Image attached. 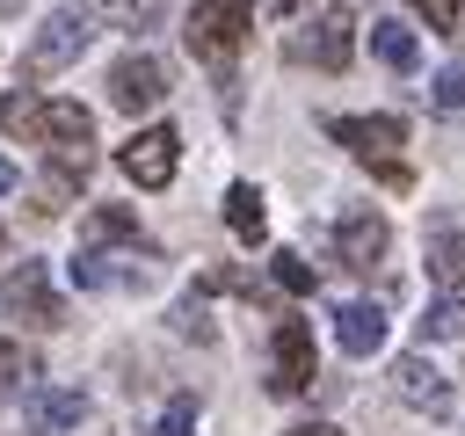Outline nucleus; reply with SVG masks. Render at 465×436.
Returning <instances> with one entry per match:
<instances>
[{
  "instance_id": "18",
  "label": "nucleus",
  "mask_w": 465,
  "mask_h": 436,
  "mask_svg": "<svg viewBox=\"0 0 465 436\" xmlns=\"http://www.w3.org/2000/svg\"><path fill=\"white\" fill-rule=\"evenodd\" d=\"M29 407H36V421H44V429H80V414H87V400H80V392H36Z\"/></svg>"
},
{
  "instance_id": "2",
  "label": "nucleus",
  "mask_w": 465,
  "mask_h": 436,
  "mask_svg": "<svg viewBox=\"0 0 465 436\" xmlns=\"http://www.w3.org/2000/svg\"><path fill=\"white\" fill-rule=\"evenodd\" d=\"M87 44H94V15H87V7H51V15L36 22V36H29V51H22V73H29V80H51V73H65Z\"/></svg>"
},
{
  "instance_id": "7",
  "label": "nucleus",
  "mask_w": 465,
  "mask_h": 436,
  "mask_svg": "<svg viewBox=\"0 0 465 436\" xmlns=\"http://www.w3.org/2000/svg\"><path fill=\"white\" fill-rule=\"evenodd\" d=\"M0 305L15 320H29V327H65V298L51 291V269L44 262H15L7 283H0Z\"/></svg>"
},
{
  "instance_id": "29",
  "label": "nucleus",
  "mask_w": 465,
  "mask_h": 436,
  "mask_svg": "<svg viewBox=\"0 0 465 436\" xmlns=\"http://www.w3.org/2000/svg\"><path fill=\"white\" fill-rule=\"evenodd\" d=\"M276 7H283V15H298V7H305V0H276Z\"/></svg>"
},
{
  "instance_id": "25",
  "label": "nucleus",
  "mask_w": 465,
  "mask_h": 436,
  "mask_svg": "<svg viewBox=\"0 0 465 436\" xmlns=\"http://www.w3.org/2000/svg\"><path fill=\"white\" fill-rule=\"evenodd\" d=\"M15 378H36V356H22V342H0V385Z\"/></svg>"
},
{
  "instance_id": "26",
  "label": "nucleus",
  "mask_w": 465,
  "mask_h": 436,
  "mask_svg": "<svg viewBox=\"0 0 465 436\" xmlns=\"http://www.w3.org/2000/svg\"><path fill=\"white\" fill-rule=\"evenodd\" d=\"M196 291H240V298H254V276H247V269H211Z\"/></svg>"
},
{
  "instance_id": "3",
  "label": "nucleus",
  "mask_w": 465,
  "mask_h": 436,
  "mask_svg": "<svg viewBox=\"0 0 465 436\" xmlns=\"http://www.w3.org/2000/svg\"><path fill=\"white\" fill-rule=\"evenodd\" d=\"M247 29H254V0H196V7H189V22H182L189 51H196V58H211V65H225V58L247 44Z\"/></svg>"
},
{
  "instance_id": "9",
  "label": "nucleus",
  "mask_w": 465,
  "mask_h": 436,
  "mask_svg": "<svg viewBox=\"0 0 465 436\" xmlns=\"http://www.w3.org/2000/svg\"><path fill=\"white\" fill-rule=\"evenodd\" d=\"M392 400H400V407H414V414H450V378L429 363V349L392 356Z\"/></svg>"
},
{
  "instance_id": "15",
  "label": "nucleus",
  "mask_w": 465,
  "mask_h": 436,
  "mask_svg": "<svg viewBox=\"0 0 465 436\" xmlns=\"http://www.w3.org/2000/svg\"><path fill=\"white\" fill-rule=\"evenodd\" d=\"M371 58L392 65V73H414V65H421V44H414L407 22H371Z\"/></svg>"
},
{
  "instance_id": "1",
  "label": "nucleus",
  "mask_w": 465,
  "mask_h": 436,
  "mask_svg": "<svg viewBox=\"0 0 465 436\" xmlns=\"http://www.w3.org/2000/svg\"><path fill=\"white\" fill-rule=\"evenodd\" d=\"M327 138L349 145L363 167H378V182H392V189L414 182V167L400 160V145H407V124L400 116H327Z\"/></svg>"
},
{
  "instance_id": "8",
  "label": "nucleus",
  "mask_w": 465,
  "mask_h": 436,
  "mask_svg": "<svg viewBox=\"0 0 465 436\" xmlns=\"http://www.w3.org/2000/svg\"><path fill=\"white\" fill-rule=\"evenodd\" d=\"M109 102H116L124 116L160 109V102H167V65H160L153 51H124V58L109 65Z\"/></svg>"
},
{
  "instance_id": "13",
  "label": "nucleus",
  "mask_w": 465,
  "mask_h": 436,
  "mask_svg": "<svg viewBox=\"0 0 465 436\" xmlns=\"http://www.w3.org/2000/svg\"><path fill=\"white\" fill-rule=\"evenodd\" d=\"M334 342H341L349 356H378V349H385V305H371V298L341 305V312H334Z\"/></svg>"
},
{
  "instance_id": "5",
  "label": "nucleus",
  "mask_w": 465,
  "mask_h": 436,
  "mask_svg": "<svg viewBox=\"0 0 465 436\" xmlns=\"http://www.w3.org/2000/svg\"><path fill=\"white\" fill-rule=\"evenodd\" d=\"M312 378H320L312 327H305V320H276V334H269V392L291 400V392H305Z\"/></svg>"
},
{
  "instance_id": "10",
  "label": "nucleus",
  "mask_w": 465,
  "mask_h": 436,
  "mask_svg": "<svg viewBox=\"0 0 465 436\" xmlns=\"http://www.w3.org/2000/svg\"><path fill=\"white\" fill-rule=\"evenodd\" d=\"M334 254H341L349 269H378V262L392 254L385 211H341V218H334Z\"/></svg>"
},
{
  "instance_id": "11",
  "label": "nucleus",
  "mask_w": 465,
  "mask_h": 436,
  "mask_svg": "<svg viewBox=\"0 0 465 436\" xmlns=\"http://www.w3.org/2000/svg\"><path fill=\"white\" fill-rule=\"evenodd\" d=\"M29 138H36L44 153H58V145H94V116H87L80 102H36Z\"/></svg>"
},
{
  "instance_id": "23",
  "label": "nucleus",
  "mask_w": 465,
  "mask_h": 436,
  "mask_svg": "<svg viewBox=\"0 0 465 436\" xmlns=\"http://www.w3.org/2000/svg\"><path fill=\"white\" fill-rule=\"evenodd\" d=\"M414 15H429V29H436V36H450V29H458V15H465V0H414Z\"/></svg>"
},
{
  "instance_id": "27",
  "label": "nucleus",
  "mask_w": 465,
  "mask_h": 436,
  "mask_svg": "<svg viewBox=\"0 0 465 436\" xmlns=\"http://www.w3.org/2000/svg\"><path fill=\"white\" fill-rule=\"evenodd\" d=\"M7 189H22V167H15V160H0V196H7Z\"/></svg>"
},
{
  "instance_id": "4",
  "label": "nucleus",
  "mask_w": 465,
  "mask_h": 436,
  "mask_svg": "<svg viewBox=\"0 0 465 436\" xmlns=\"http://www.w3.org/2000/svg\"><path fill=\"white\" fill-rule=\"evenodd\" d=\"M116 167H124L138 189H167L174 167H182V131H174V124H145V131H131V138L116 145Z\"/></svg>"
},
{
  "instance_id": "17",
  "label": "nucleus",
  "mask_w": 465,
  "mask_h": 436,
  "mask_svg": "<svg viewBox=\"0 0 465 436\" xmlns=\"http://www.w3.org/2000/svg\"><path fill=\"white\" fill-rule=\"evenodd\" d=\"M80 233H87V247H102V240H138V211H124V203H94Z\"/></svg>"
},
{
  "instance_id": "19",
  "label": "nucleus",
  "mask_w": 465,
  "mask_h": 436,
  "mask_svg": "<svg viewBox=\"0 0 465 436\" xmlns=\"http://www.w3.org/2000/svg\"><path fill=\"white\" fill-rule=\"evenodd\" d=\"M269 276H276L291 298H305V291L320 283V276H312V262H305V254H291V247H276V254H269Z\"/></svg>"
},
{
  "instance_id": "6",
  "label": "nucleus",
  "mask_w": 465,
  "mask_h": 436,
  "mask_svg": "<svg viewBox=\"0 0 465 436\" xmlns=\"http://www.w3.org/2000/svg\"><path fill=\"white\" fill-rule=\"evenodd\" d=\"M421 254H429V276H436L450 298H465V203L429 211V225H421Z\"/></svg>"
},
{
  "instance_id": "28",
  "label": "nucleus",
  "mask_w": 465,
  "mask_h": 436,
  "mask_svg": "<svg viewBox=\"0 0 465 436\" xmlns=\"http://www.w3.org/2000/svg\"><path fill=\"white\" fill-rule=\"evenodd\" d=\"M291 436H341V429H334V421H298Z\"/></svg>"
},
{
  "instance_id": "16",
  "label": "nucleus",
  "mask_w": 465,
  "mask_h": 436,
  "mask_svg": "<svg viewBox=\"0 0 465 436\" xmlns=\"http://www.w3.org/2000/svg\"><path fill=\"white\" fill-rule=\"evenodd\" d=\"M414 327H421V342H465V298H450V291L429 298Z\"/></svg>"
},
{
  "instance_id": "22",
  "label": "nucleus",
  "mask_w": 465,
  "mask_h": 436,
  "mask_svg": "<svg viewBox=\"0 0 465 436\" xmlns=\"http://www.w3.org/2000/svg\"><path fill=\"white\" fill-rule=\"evenodd\" d=\"M29 116H36V94H0V131L29 138Z\"/></svg>"
},
{
  "instance_id": "14",
  "label": "nucleus",
  "mask_w": 465,
  "mask_h": 436,
  "mask_svg": "<svg viewBox=\"0 0 465 436\" xmlns=\"http://www.w3.org/2000/svg\"><path fill=\"white\" fill-rule=\"evenodd\" d=\"M225 225H232V240H247V247L269 240V211H262V189H254V182H232V189H225Z\"/></svg>"
},
{
  "instance_id": "20",
  "label": "nucleus",
  "mask_w": 465,
  "mask_h": 436,
  "mask_svg": "<svg viewBox=\"0 0 465 436\" xmlns=\"http://www.w3.org/2000/svg\"><path fill=\"white\" fill-rule=\"evenodd\" d=\"M167 320H174V334H182V342H218V327H211V312H203V291H196V298H182Z\"/></svg>"
},
{
  "instance_id": "30",
  "label": "nucleus",
  "mask_w": 465,
  "mask_h": 436,
  "mask_svg": "<svg viewBox=\"0 0 465 436\" xmlns=\"http://www.w3.org/2000/svg\"><path fill=\"white\" fill-rule=\"evenodd\" d=\"M109 7H131V0H109ZM138 7H145V0H138Z\"/></svg>"
},
{
  "instance_id": "21",
  "label": "nucleus",
  "mask_w": 465,
  "mask_h": 436,
  "mask_svg": "<svg viewBox=\"0 0 465 436\" xmlns=\"http://www.w3.org/2000/svg\"><path fill=\"white\" fill-rule=\"evenodd\" d=\"M429 102H436L443 116H458V109H465V65H443V73L429 80Z\"/></svg>"
},
{
  "instance_id": "12",
  "label": "nucleus",
  "mask_w": 465,
  "mask_h": 436,
  "mask_svg": "<svg viewBox=\"0 0 465 436\" xmlns=\"http://www.w3.org/2000/svg\"><path fill=\"white\" fill-rule=\"evenodd\" d=\"M349 51H356V15H349V0H334V7H320V22H312V65H320V73H341Z\"/></svg>"
},
{
  "instance_id": "24",
  "label": "nucleus",
  "mask_w": 465,
  "mask_h": 436,
  "mask_svg": "<svg viewBox=\"0 0 465 436\" xmlns=\"http://www.w3.org/2000/svg\"><path fill=\"white\" fill-rule=\"evenodd\" d=\"M153 436H196V400H174L167 414H160V429Z\"/></svg>"
}]
</instances>
